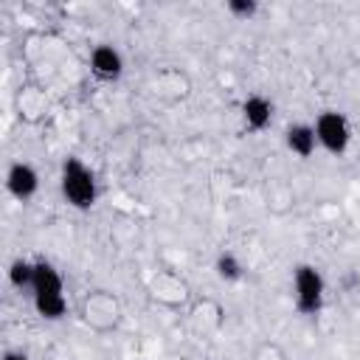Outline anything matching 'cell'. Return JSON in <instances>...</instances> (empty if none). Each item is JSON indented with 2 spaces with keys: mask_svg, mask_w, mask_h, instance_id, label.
<instances>
[{
  "mask_svg": "<svg viewBox=\"0 0 360 360\" xmlns=\"http://www.w3.org/2000/svg\"><path fill=\"white\" fill-rule=\"evenodd\" d=\"M31 304L42 321H62L68 315L65 298V278L48 259H34V284H31Z\"/></svg>",
  "mask_w": 360,
  "mask_h": 360,
  "instance_id": "6da1fadb",
  "label": "cell"
},
{
  "mask_svg": "<svg viewBox=\"0 0 360 360\" xmlns=\"http://www.w3.org/2000/svg\"><path fill=\"white\" fill-rule=\"evenodd\" d=\"M59 191L73 211H90L98 200L96 172L76 155H68L59 166Z\"/></svg>",
  "mask_w": 360,
  "mask_h": 360,
  "instance_id": "7a4b0ae2",
  "label": "cell"
},
{
  "mask_svg": "<svg viewBox=\"0 0 360 360\" xmlns=\"http://www.w3.org/2000/svg\"><path fill=\"white\" fill-rule=\"evenodd\" d=\"M292 304L298 315L304 318H318L323 304H326V278L321 267L301 262L292 267Z\"/></svg>",
  "mask_w": 360,
  "mask_h": 360,
  "instance_id": "3957f363",
  "label": "cell"
},
{
  "mask_svg": "<svg viewBox=\"0 0 360 360\" xmlns=\"http://www.w3.org/2000/svg\"><path fill=\"white\" fill-rule=\"evenodd\" d=\"M315 138H318V149L329 152L332 158H340L349 152L352 146V124L340 110H321L315 115Z\"/></svg>",
  "mask_w": 360,
  "mask_h": 360,
  "instance_id": "277c9868",
  "label": "cell"
},
{
  "mask_svg": "<svg viewBox=\"0 0 360 360\" xmlns=\"http://www.w3.org/2000/svg\"><path fill=\"white\" fill-rule=\"evenodd\" d=\"M6 191L17 200V202H28L37 197L39 191V172L34 163L28 160H14L6 169Z\"/></svg>",
  "mask_w": 360,
  "mask_h": 360,
  "instance_id": "5b68a950",
  "label": "cell"
},
{
  "mask_svg": "<svg viewBox=\"0 0 360 360\" xmlns=\"http://www.w3.org/2000/svg\"><path fill=\"white\" fill-rule=\"evenodd\" d=\"M87 65H90V73L98 82H118L124 76V68H127L124 65V53L115 45H110V42H98L90 51Z\"/></svg>",
  "mask_w": 360,
  "mask_h": 360,
  "instance_id": "8992f818",
  "label": "cell"
},
{
  "mask_svg": "<svg viewBox=\"0 0 360 360\" xmlns=\"http://www.w3.org/2000/svg\"><path fill=\"white\" fill-rule=\"evenodd\" d=\"M82 315H84V321H87L90 326H96V329H107V326H115V323H118L121 309H118V301L112 298V292H107V290H96V292H90V295L84 298V309H82Z\"/></svg>",
  "mask_w": 360,
  "mask_h": 360,
  "instance_id": "52a82bcc",
  "label": "cell"
},
{
  "mask_svg": "<svg viewBox=\"0 0 360 360\" xmlns=\"http://www.w3.org/2000/svg\"><path fill=\"white\" fill-rule=\"evenodd\" d=\"M273 112H276L273 101H270L267 96H262V93H250V96L239 104L242 124H245V129H250V132H264V129L273 124Z\"/></svg>",
  "mask_w": 360,
  "mask_h": 360,
  "instance_id": "ba28073f",
  "label": "cell"
},
{
  "mask_svg": "<svg viewBox=\"0 0 360 360\" xmlns=\"http://www.w3.org/2000/svg\"><path fill=\"white\" fill-rule=\"evenodd\" d=\"M284 146H287L295 158H301V160L312 158L315 149H318V138H315L312 124H307V121H295V124H290V127L284 129Z\"/></svg>",
  "mask_w": 360,
  "mask_h": 360,
  "instance_id": "9c48e42d",
  "label": "cell"
},
{
  "mask_svg": "<svg viewBox=\"0 0 360 360\" xmlns=\"http://www.w3.org/2000/svg\"><path fill=\"white\" fill-rule=\"evenodd\" d=\"M214 276L225 284H236L245 276V264L233 250H219L217 259H214Z\"/></svg>",
  "mask_w": 360,
  "mask_h": 360,
  "instance_id": "30bf717a",
  "label": "cell"
},
{
  "mask_svg": "<svg viewBox=\"0 0 360 360\" xmlns=\"http://www.w3.org/2000/svg\"><path fill=\"white\" fill-rule=\"evenodd\" d=\"M6 276H8V284L14 290H28L31 292V284H34V259H22V256L11 259Z\"/></svg>",
  "mask_w": 360,
  "mask_h": 360,
  "instance_id": "8fae6325",
  "label": "cell"
},
{
  "mask_svg": "<svg viewBox=\"0 0 360 360\" xmlns=\"http://www.w3.org/2000/svg\"><path fill=\"white\" fill-rule=\"evenodd\" d=\"M225 11L233 20H253L256 11H259V3L256 0H228L225 3Z\"/></svg>",
  "mask_w": 360,
  "mask_h": 360,
  "instance_id": "7c38bea8",
  "label": "cell"
},
{
  "mask_svg": "<svg viewBox=\"0 0 360 360\" xmlns=\"http://www.w3.org/2000/svg\"><path fill=\"white\" fill-rule=\"evenodd\" d=\"M0 360H31V357H28L25 352H20V349H6Z\"/></svg>",
  "mask_w": 360,
  "mask_h": 360,
  "instance_id": "4fadbf2b",
  "label": "cell"
}]
</instances>
